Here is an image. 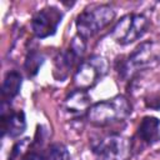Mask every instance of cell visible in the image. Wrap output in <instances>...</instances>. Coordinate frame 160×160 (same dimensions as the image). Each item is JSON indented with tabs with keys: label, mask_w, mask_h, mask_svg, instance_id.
<instances>
[{
	"label": "cell",
	"mask_w": 160,
	"mask_h": 160,
	"mask_svg": "<svg viewBox=\"0 0 160 160\" xmlns=\"http://www.w3.org/2000/svg\"><path fill=\"white\" fill-rule=\"evenodd\" d=\"M42 62H44V59L38 51H30L25 60V70H26L28 75L34 76L39 71Z\"/></svg>",
	"instance_id": "obj_13"
},
{
	"label": "cell",
	"mask_w": 160,
	"mask_h": 160,
	"mask_svg": "<svg viewBox=\"0 0 160 160\" xmlns=\"http://www.w3.org/2000/svg\"><path fill=\"white\" fill-rule=\"evenodd\" d=\"M115 18V11L109 5H96L84 10L76 19V30L81 39L86 40L106 28Z\"/></svg>",
	"instance_id": "obj_2"
},
{
	"label": "cell",
	"mask_w": 160,
	"mask_h": 160,
	"mask_svg": "<svg viewBox=\"0 0 160 160\" xmlns=\"http://www.w3.org/2000/svg\"><path fill=\"white\" fill-rule=\"evenodd\" d=\"M138 136L149 145L159 141L160 140V120L154 116H145L138 128Z\"/></svg>",
	"instance_id": "obj_11"
},
{
	"label": "cell",
	"mask_w": 160,
	"mask_h": 160,
	"mask_svg": "<svg viewBox=\"0 0 160 160\" xmlns=\"http://www.w3.org/2000/svg\"><path fill=\"white\" fill-rule=\"evenodd\" d=\"M22 160H45V158L38 152H29Z\"/></svg>",
	"instance_id": "obj_17"
},
{
	"label": "cell",
	"mask_w": 160,
	"mask_h": 160,
	"mask_svg": "<svg viewBox=\"0 0 160 160\" xmlns=\"http://www.w3.org/2000/svg\"><path fill=\"white\" fill-rule=\"evenodd\" d=\"M148 19L141 14H129L121 18L112 28V39L120 45H128L140 39L148 29Z\"/></svg>",
	"instance_id": "obj_6"
},
{
	"label": "cell",
	"mask_w": 160,
	"mask_h": 160,
	"mask_svg": "<svg viewBox=\"0 0 160 160\" xmlns=\"http://www.w3.org/2000/svg\"><path fill=\"white\" fill-rule=\"evenodd\" d=\"M160 55V48L151 41L142 42L139 45L125 60L118 66V72L122 79L132 76L135 72L154 64Z\"/></svg>",
	"instance_id": "obj_3"
},
{
	"label": "cell",
	"mask_w": 160,
	"mask_h": 160,
	"mask_svg": "<svg viewBox=\"0 0 160 160\" xmlns=\"http://www.w3.org/2000/svg\"><path fill=\"white\" fill-rule=\"evenodd\" d=\"M96 160H129L131 145L129 139L119 134L102 136L92 145Z\"/></svg>",
	"instance_id": "obj_5"
},
{
	"label": "cell",
	"mask_w": 160,
	"mask_h": 160,
	"mask_svg": "<svg viewBox=\"0 0 160 160\" xmlns=\"http://www.w3.org/2000/svg\"><path fill=\"white\" fill-rule=\"evenodd\" d=\"M49 159L50 160H70V154L65 145L54 144L49 150Z\"/></svg>",
	"instance_id": "obj_14"
},
{
	"label": "cell",
	"mask_w": 160,
	"mask_h": 160,
	"mask_svg": "<svg viewBox=\"0 0 160 160\" xmlns=\"http://www.w3.org/2000/svg\"><path fill=\"white\" fill-rule=\"evenodd\" d=\"M84 49H85L84 39L78 36L72 39L69 49H66L65 51L58 55V58L55 59V72L60 74L58 79H65L69 75L70 70L75 66V64L82 56Z\"/></svg>",
	"instance_id": "obj_8"
},
{
	"label": "cell",
	"mask_w": 160,
	"mask_h": 160,
	"mask_svg": "<svg viewBox=\"0 0 160 160\" xmlns=\"http://www.w3.org/2000/svg\"><path fill=\"white\" fill-rule=\"evenodd\" d=\"M62 14L58 8L49 6L38 11L31 20V29L35 36L44 39L55 34L59 24L61 22Z\"/></svg>",
	"instance_id": "obj_7"
},
{
	"label": "cell",
	"mask_w": 160,
	"mask_h": 160,
	"mask_svg": "<svg viewBox=\"0 0 160 160\" xmlns=\"http://www.w3.org/2000/svg\"><path fill=\"white\" fill-rule=\"evenodd\" d=\"M28 142H29V139H24L22 141L18 142V144L14 146V149H12V151H11V160H16V159L20 156V154L22 152V149L28 145Z\"/></svg>",
	"instance_id": "obj_15"
},
{
	"label": "cell",
	"mask_w": 160,
	"mask_h": 160,
	"mask_svg": "<svg viewBox=\"0 0 160 160\" xmlns=\"http://www.w3.org/2000/svg\"><path fill=\"white\" fill-rule=\"evenodd\" d=\"M146 106L148 108H152V109H159L160 108V92L151 95L146 100Z\"/></svg>",
	"instance_id": "obj_16"
},
{
	"label": "cell",
	"mask_w": 160,
	"mask_h": 160,
	"mask_svg": "<svg viewBox=\"0 0 160 160\" xmlns=\"http://www.w3.org/2000/svg\"><path fill=\"white\" fill-rule=\"evenodd\" d=\"M108 69L109 64L105 58L92 55L79 64L74 75V82L79 90L86 91L99 82V80L108 72Z\"/></svg>",
	"instance_id": "obj_4"
},
{
	"label": "cell",
	"mask_w": 160,
	"mask_h": 160,
	"mask_svg": "<svg viewBox=\"0 0 160 160\" xmlns=\"http://www.w3.org/2000/svg\"><path fill=\"white\" fill-rule=\"evenodd\" d=\"M21 75L18 71H10L6 74L4 81H2V88H1V94L5 99H12L19 94V90L21 88Z\"/></svg>",
	"instance_id": "obj_12"
},
{
	"label": "cell",
	"mask_w": 160,
	"mask_h": 160,
	"mask_svg": "<svg viewBox=\"0 0 160 160\" xmlns=\"http://www.w3.org/2000/svg\"><path fill=\"white\" fill-rule=\"evenodd\" d=\"M2 134L10 138L20 136L26 129V120L22 111H10L8 114H1Z\"/></svg>",
	"instance_id": "obj_9"
},
{
	"label": "cell",
	"mask_w": 160,
	"mask_h": 160,
	"mask_svg": "<svg viewBox=\"0 0 160 160\" xmlns=\"http://www.w3.org/2000/svg\"><path fill=\"white\" fill-rule=\"evenodd\" d=\"M131 112V105L122 95L99 101L88 110V119L96 126H108L124 121Z\"/></svg>",
	"instance_id": "obj_1"
},
{
	"label": "cell",
	"mask_w": 160,
	"mask_h": 160,
	"mask_svg": "<svg viewBox=\"0 0 160 160\" xmlns=\"http://www.w3.org/2000/svg\"><path fill=\"white\" fill-rule=\"evenodd\" d=\"M64 109L70 115H81L90 109V96L85 90L72 91L64 101Z\"/></svg>",
	"instance_id": "obj_10"
}]
</instances>
